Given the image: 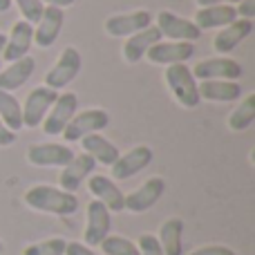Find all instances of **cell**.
<instances>
[{"label":"cell","mask_w":255,"mask_h":255,"mask_svg":"<svg viewBox=\"0 0 255 255\" xmlns=\"http://www.w3.org/2000/svg\"><path fill=\"white\" fill-rule=\"evenodd\" d=\"M0 253H2V242H0Z\"/></svg>","instance_id":"ab89813d"},{"label":"cell","mask_w":255,"mask_h":255,"mask_svg":"<svg viewBox=\"0 0 255 255\" xmlns=\"http://www.w3.org/2000/svg\"><path fill=\"white\" fill-rule=\"evenodd\" d=\"M79 112V97L74 92H61L56 97V101L52 103L47 117L40 126H43V132L47 136H58L63 134V130L67 128V124L72 121V117Z\"/></svg>","instance_id":"5b68a950"},{"label":"cell","mask_w":255,"mask_h":255,"mask_svg":"<svg viewBox=\"0 0 255 255\" xmlns=\"http://www.w3.org/2000/svg\"><path fill=\"white\" fill-rule=\"evenodd\" d=\"M13 4V0H0V13H4V11H9V7Z\"/></svg>","instance_id":"74e56055"},{"label":"cell","mask_w":255,"mask_h":255,"mask_svg":"<svg viewBox=\"0 0 255 255\" xmlns=\"http://www.w3.org/2000/svg\"><path fill=\"white\" fill-rule=\"evenodd\" d=\"M188 255H238L233 249L224 247V244H206V247H199L195 251H190Z\"/></svg>","instance_id":"1f68e13d"},{"label":"cell","mask_w":255,"mask_h":255,"mask_svg":"<svg viewBox=\"0 0 255 255\" xmlns=\"http://www.w3.org/2000/svg\"><path fill=\"white\" fill-rule=\"evenodd\" d=\"M99 247H101L103 255H139V247H136V242L124 238V235H112L110 233L101 244H99Z\"/></svg>","instance_id":"83f0119b"},{"label":"cell","mask_w":255,"mask_h":255,"mask_svg":"<svg viewBox=\"0 0 255 255\" xmlns=\"http://www.w3.org/2000/svg\"><path fill=\"white\" fill-rule=\"evenodd\" d=\"M251 34H253V20L235 18L231 25L222 27L220 34L213 38V49H215L220 56H224V54L233 52L238 45H242Z\"/></svg>","instance_id":"ac0fdd59"},{"label":"cell","mask_w":255,"mask_h":255,"mask_svg":"<svg viewBox=\"0 0 255 255\" xmlns=\"http://www.w3.org/2000/svg\"><path fill=\"white\" fill-rule=\"evenodd\" d=\"M240 0H197L199 7H213V4H238Z\"/></svg>","instance_id":"d590c367"},{"label":"cell","mask_w":255,"mask_h":255,"mask_svg":"<svg viewBox=\"0 0 255 255\" xmlns=\"http://www.w3.org/2000/svg\"><path fill=\"white\" fill-rule=\"evenodd\" d=\"M235 11H238V16L247 18V20H253V16H255V0H240L238 7H235Z\"/></svg>","instance_id":"d6a6232c"},{"label":"cell","mask_w":255,"mask_h":255,"mask_svg":"<svg viewBox=\"0 0 255 255\" xmlns=\"http://www.w3.org/2000/svg\"><path fill=\"white\" fill-rule=\"evenodd\" d=\"M16 143V132H11L7 126L0 121V148H9Z\"/></svg>","instance_id":"e575fe53"},{"label":"cell","mask_w":255,"mask_h":255,"mask_svg":"<svg viewBox=\"0 0 255 255\" xmlns=\"http://www.w3.org/2000/svg\"><path fill=\"white\" fill-rule=\"evenodd\" d=\"M145 56L154 65H179V63H186L195 56V45L184 43V40H159L145 52Z\"/></svg>","instance_id":"30bf717a"},{"label":"cell","mask_w":255,"mask_h":255,"mask_svg":"<svg viewBox=\"0 0 255 255\" xmlns=\"http://www.w3.org/2000/svg\"><path fill=\"white\" fill-rule=\"evenodd\" d=\"M150 25H152V13L145 11V9H136L130 13H117V16L106 18L103 29L112 38H128V36L136 34V31L145 29Z\"/></svg>","instance_id":"4fadbf2b"},{"label":"cell","mask_w":255,"mask_h":255,"mask_svg":"<svg viewBox=\"0 0 255 255\" xmlns=\"http://www.w3.org/2000/svg\"><path fill=\"white\" fill-rule=\"evenodd\" d=\"M31 43H34V27L27 20H16L11 27V31L7 34L4 40V49H2V63H13L18 58L27 56Z\"/></svg>","instance_id":"e0dca14e"},{"label":"cell","mask_w":255,"mask_h":255,"mask_svg":"<svg viewBox=\"0 0 255 255\" xmlns=\"http://www.w3.org/2000/svg\"><path fill=\"white\" fill-rule=\"evenodd\" d=\"M166 193V179L163 177H150L136 190H132L130 195H126L124 199V211L130 213H145L159 202Z\"/></svg>","instance_id":"9c48e42d"},{"label":"cell","mask_w":255,"mask_h":255,"mask_svg":"<svg viewBox=\"0 0 255 255\" xmlns=\"http://www.w3.org/2000/svg\"><path fill=\"white\" fill-rule=\"evenodd\" d=\"M238 18L235 4H213V7H199L195 13V25L199 31L204 29H222V27L231 25Z\"/></svg>","instance_id":"603a6c76"},{"label":"cell","mask_w":255,"mask_h":255,"mask_svg":"<svg viewBox=\"0 0 255 255\" xmlns=\"http://www.w3.org/2000/svg\"><path fill=\"white\" fill-rule=\"evenodd\" d=\"M63 22H65V13H63V9L45 4L43 16H40V20L36 22L34 43L38 45V47H52V45L58 40V36H61Z\"/></svg>","instance_id":"d6986e66"},{"label":"cell","mask_w":255,"mask_h":255,"mask_svg":"<svg viewBox=\"0 0 255 255\" xmlns=\"http://www.w3.org/2000/svg\"><path fill=\"white\" fill-rule=\"evenodd\" d=\"M97 166L99 163L94 161L90 154H85V152L74 154V157L61 168V175H58V188L76 195V190L83 186V181L88 179L90 175H94V168Z\"/></svg>","instance_id":"7c38bea8"},{"label":"cell","mask_w":255,"mask_h":255,"mask_svg":"<svg viewBox=\"0 0 255 255\" xmlns=\"http://www.w3.org/2000/svg\"><path fill=\"white\" fill-rule=\"evenodd\" d=\"M34 70H36V61L29 54L13 63H9L4 70H0V90H2V92H13V90L22 88V85L31 79Z\"/></svg>","instance_id":"7402d4cb"},{"label":"cell","mask_w":255,"mask_h":255,"mask_svg":"<svg viewBox=\"0 0 255 255\" xmlns=\"http://www.w3.org/2000/svg\"><path fill=\"white\" fill-rule=\"evenodd\" d=\"M199 99L211 103H235L242 97V85L238 81H199Z\"/></svg>","instance_id":"44dd1931"},{"label":"cell","mask_w":255,"mask_h":255,"mask_svg":"<svg viewBox=\"0 0 255 255\" xmlns=\"http://www.w3.org/2000/svg\"><path fill=\"white\" fill-rule=\"evenodd\" d=\"M4 40H7V36L0 34V70H2V49H4Z\"/></svg>","instance_id":"f35d334b"},{"label":"cell","mask_w":255,"mask_h":255,"mask_svg":"<svg viewBox=\"0 0 255 255\" xmlns=\"http://www.w3.org/2000/svg\"><path fill=\"white\" fill-rule=\"evenodd\" d=\"M193 70L195 81H238L244 74L242 65L235 58L229 56H215V58H204L199 61Z\"/></svg>","instance_id":"52a82bcc"},{"label":"cell","mask_w":255,"mask_h":255,"mask_svg":"<svg viewBox=\"0 0 255 255\" xmlns=\"http://www.w3.org/2000/svg\"><path fill=\"white\" fill-rule=\"evenodd\" d=\"M65 255H97L90 247H85L83 242H67Z\"/></svg>","instance_id":"836d02e7"},{"label":"cell","mask_w":255,"mask_h":255,"mask_svg":"<svg viewBox=\"0 0 255 255\" xmlns=\"http://www.w3.org/2000/svg\"><path fill=\"white\" fill-rule=\"evenodd\" d=\"M81 67H83L81 52L76 47H65L58 56V61L52 65V70L45 74V85L54 92H58V90L67 88L81 74Z\"/></svg>","instance_id":"3957f363"},{"label":"cell","mask_w":255,"mask_h":255,"mask_svg":"<svg viewBox=\"0 0 255 255\" xmlns=\"http://www.w3.org/2000/svg\"><path fill=\"white\" fill-rule=\"evenodd\" d=\"M88 190L92 195V199L101 202L110 213H121L124 211V199L126 195L121 193V188L106 175H90L88 177Z\"/></svg>","instance_id":"2e32d148"},{"label":"cell","mask_w":255,"mask_h":255,"mask_svg":"<svg viewBox=\"0 0 255 255\" xmlns=\"http://www.w3.org/2000/svg\"><path fill=\"white\" fill-rule=\"evenodd\" d=\"M161 38H163L161 31H159L154 25H150V27H145V29L136 31V34L128 36V40L124 43V61L130 63V65H136L141 58H145V52H148L154 43H159Z\"/></svg>","instance_id":"ffe728a7"},{"label":"cell","mask_w":255,"mask_h":255,"mask_svg":"<svg viewBox=\"0 0 255 255\" xmlns=\"http://www.w3.org/2000/svg\"><path fill=\"white\" fill-rule=\"evenodd\" d=\"M136 247H139V255H163L157 235L143 233L139 240H136Z\"/></svg>","instance_id":"4dcf8cb0"},{"label":"cell","mask_w":255,"mask_h":255,"mask_svg":"<svg viewBox=\"0 0 255 255\" xmlns=\"http://www.w3.org/2000/svg\"><path fill=\"white\" fill-rule=\"evenodd\" d=\"M154 159L152 148L148 145H134L128 152L119 154L115 163H112V179H130V177L139 175L143 168H148Z\"/></svg>","instance_id":"9a60e30c"},{"label":"cell","mask_w":255,"mask_h":255,"mask_svg":"<svg viewBox=\"0 0 255 255\" xmlns=\"http://www.w3.org/2000/svg\"><path fill=\"white\" fill-rule=\"evenodd\" d=\"M74 154L67 143H34L27 150V161L36 168H63Z\"/></svg>","instance_id":"5bb4252c"},{"label":"cell","mask_w":255,"mask_h":255,"mask_svg":"<svg viewBox=\"0 0 255 255\" xmlns=\"http://www.w3.org/2000/svg\"><path fill=\"white\" fill-rule=\"evenodd\" d=\"M255 121V94H249L229 117V128L233 132H244L253 126Z\"/></svg>","instance_id":"4316f807"},{"label":"cell","mask_w":255,"mask_h":255,"mask_svg":"<svg viewBox=\"0 0 255 255\" xmlns=\"http://www.w3.org/2000/svg\"><path fill=\"white\" fill-rule=\"evenodd\" d=\"M76 0H43V4H49V7H58V9H65L72 7Z\"/></svg>","instance_id":"8d00e7d4"},{"label":"cell","mask_w":255,"mask_h":255,"mask_svg":"<svg viewBox=\"0 0 255 255\" xmlns=\"http://www.w3.org/2000/svg\"><path fill=\"white\" fill-rule=\"evenodd\" d=\"M56 97H58V92L49 90L47 85H38V88L31 90L27 94L25 103H22V128L34 130V128H38L43 124L52 103L56 101Z\"/></svg>","instance_id":"ba28073f"},{"label":"cell","mask_w":255,"mask_h":255,"mask_svg":"<svg viewBox=\"0 0 255 255\" xmlns=\"http://www.w3.org/2000/svg\"><path fill=\"white\" fill-rule=\"evenodd\" d=\"M22 199L31 211L47 213V215L70 217L79 211V197L74 193H67V190L49 184H36L31 188H27Z\"/></svg>","instance_id":"6da1fadb"},{"label":"cell","mask_w":255,"mask_h":255,"mask_svg":"<svg viewBox=\"0 0 255 255\" xmlns=\"http://www.w3.org/2000/svg\"><path fill=\"white\" fill-rule=\"evenodd\" d=\"M81 145H83V152L85 154H90V157H92L97 163L108 166V168H110L112 163L119 159V154H121L119 148H117L110 139H106L101 132H94V134L83 136V139H81Z\"/></svg>","instance_id":"cb8c5ba5"},{"label":"cell","mask_w":255,"mask_h":255,"mask_svg":"<svg viewBox=\"0 0 255 255\" xmlns=\"http://www.w3.org/2000/svg\"><path fill=\"white\" fill-rule=\"evenodd\" d=\"M112 233V213L103 206L101 202L92 199L85 211V231H83V244L90 249L99 247L108 235Z\"/></svg>","instance_id":"8992f818"},{"label":"cell","mask_w":255,"mask_h":255,"mask_svg":"<svg viewBox=\"0 0 255 255\" xmlns=\"http://www.w3.org/2000/svg\"><path fill=\"white\" fill-rule=\"evenodd\" d=\"M163 255H184V220L181 217H168L159 226L157 235Z\"/></svg>","instance_id":"d4e9b609"},{"label":"cell","mask_w":255,"mask_h":255,"mask_svg":"<svg viewBox=\"0 0 255 255\" xmlns=\"http://www.w3.org/2000/svg\"><path fill=\"white\" fill-rule=\"evenodd\" d=\"M110 126V115L103 108H90V110H81L72 117V121L63 130V139L65 141H81L83 136L101 132Z\"/></svg>","instance_id":"277c9868"},{"label":"cell","mask_w":255,"mask_h":255,"mask_svg":"<svg viewBox=\"0 0 255 255\" xmlns=\"http://www.w3.org/2000/svg\"><path fill=\"white\" fill-rule=\"evenodd\" d=\"M18 7V11H20L22 20H27L29 25H34V22L40 20V16H43V0H13Z\"/></svg>","instance_id":"f546056e"},{"label":"cell","mask_w":255,"mask_h":255,"mask_svg":"<svg viewBox=\"0 0 255 255\" xmlns=\"http://www.w3.org/2000/svg\"><path fill=\"white\" fill-rule=\"evenodd\" d=\"M154 27L161 31V36H166V38H170V40L195 43V40L202 38V31L197 29V25H195L193 20L177 16L175 11H168V9L157 13V25Z\"/></svg>","instance_id":"8fae6325"},{"label":"cell","mask_w":255,"mask_h":255,"mask_svg":"<svg viewBox=\"0 0 255 255\" xmlns=\"http://www.w3.org/2000/svg\"><path fill=\"white\" fill-rule=\"evenodd\" d=\"M0 121L11 132L22 130V106L11 92L0 90Z\"/></svg>","instance_id":"484cf974"},{"label":"cell","mask_w":255,"mask_h":255,"mask_svg":"<svg viewBox=\"0 0 255 255\" xmlns=\"http://www.w3.org/2000/svg\"><path fill=\"white\" fill-rule=\"evenodd\" d=\"M163 81H166L170 94L175 97V101L179 103L181 108H193L199 106V92H197V81L193 76V70H190L186 63H179V65H170L166 67V74H163Z\"/></svg>","instance_id":"7a4b0ae2"},{"label":"cell","mask_w":255,"mask_h":255,"mask_svg":"<svg viewBox=\"0 0 255 255\" xmlns=\"http://www.w3.org/2000/svg\"><path fill=\"white\" fill-rule=\"evenodd\" d=\"M65 247H67V240L49 238V240H40V242L25 247L22 255H65Z\"/></svg>","instance_id":"f1b7e54d"}]
</instances>
